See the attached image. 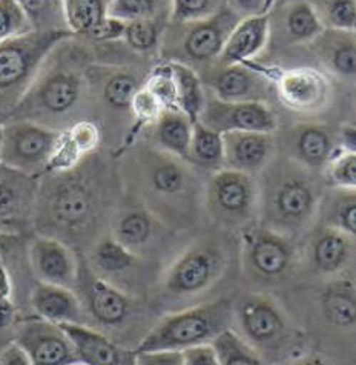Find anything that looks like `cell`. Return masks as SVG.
<instances>
[{"label": "cell", "instance_id": "obj_1", "mask_svg": "<svg viewBox=\"0 0 356 365\" xmlns=\"http://www.w3.org/2000/svg\"><path fill=\"white\" fill-rule=\"evenodd\" d=\"M128 169L140 205L171 229H185L205 209V185L194 166L151 145L131 148Z\"/></svg>", "mask_w": 356, "mask_h": 365}, {"label": "cell", "instance_id": "obj_2", "mask_svg": "<svg viewBox=\"0 0 356 365\" xmlns=\"http://www.w3.org/2000/svg\"><path fill=\"white\" fill-rule=\"evenodd\" d=\"M260 189L258 225L297 240L317 225L324 192L318 172L277 154L257 177Z\"/></svg>", "mask_w": 356, "mask_h": 365}, {"label": "cell", "instance_id": "obj_3", "mask_svg": "<svg viewBox=\"0 0 356 365\" xmlns=\"http://www.w3.org/2000/svg\"><path fill=\"white\" fill-rule=\"evenodd\" d=\"M98 209L94 187L74 169L56 174L48 185L40 182L34 225L45 229L39 235L76 237L93 225Z\"/></svg>", "mask_w": 356, "mask_h": 365}, {"label": "cell", "instance_id": "obj_4", "mask_svg": "<svg viewBox=\"0 0 356 365\" xmlns=\"http://www.w3.org/2000/svg\"><path fill=\"white\" fill-rule=\"evenodd\" d=\"M228 329H233V304L229 299L195 304L161 317L138 341L136 351H185L212 344Z\"/></svg>", "mask_w": 356, "mask_h": 365}, {"label": "cell", "instance_id": "obj_5", "mask_svg": "<svg viewBox=\"0 0 356 365\" xmlns=\"http://www.w3.org/2000/svg\"><path fill=\"white\" fill-rule=\"evenodd\" d=\"M74 37L71 31H31L0 43V118L13 115L51 54Z\"/></svg>", "mask_w": 356, "mask_h": 365}, {"label": "cell", "instance_id": "obj_6", "mask_svg": "<svg viewBox=\"0 0 356 365\" xmlns=\"http://www.w3.org/2000/svg\"><path fill=\"white\" fill-rule=\"evenodd\" d=\"M240 22L241 19L225 0L220 11L203 22L168 24L160 46L161 62L180 63L197 71L198 74L203 73L218 62L229 36Z\"/></svg>", "mask_w": 356, "mask_h": 365}, {"label": "cell", "instance_id": "obj_7", "mask_svg": "<svg viewBox=\"0 0 356 365\" xmlns=\"http://www.w3.org/2000/svg\"><path fill=\"white\" fill-rule=\"evenodd\" d=\"M260 189L257 177L221 169L205 182V210L226 230H243L258 222Z\"/></svg>", "mask_w": 356, "mask_h": 365}, {"label": "cell", "instance_id": "obj_8", "mask_svg": "<svg viewBox=\"0 0 356 365\" xmlns=\"http://www.w3.org/2000/svg\"><path fill=\"white\" fill-rule=\"evenodd\" d=\"M228 267V252L217 240H203L183 250L161 275V290L171 299H190L218 282Z\"/></svg>", "mask_w": 356, "mask_h": 365}, {"label": "cell", "instance_id": "obj_9", "mask_svg": "<svg viewBox=\"0 0 356 365\" xmlns=\"http://www.w3.org/2000/svg\"><path fill=\"white\" fill-rule=\"evenodd\" d=\"M297 240L264 227L258 222L240 232V255L244 277L257 284L288 278L298 261Z\"/></svg>", "mask_w": 356, "mask_h": 365}, {"label": "cell", "instance_id": "obj_10", "mask_svg": "<svg viewBox=\"0 0 356 365\" xmlns=\"http://www.w3.org/2000/svg\"><path fill=\"white\" fill-rule=\"evenodd\" d=\"M86 69L57 62L40 71L28 94L8 120H34V117H59L73 110L81 97ZM6 120V121H8Z\"/></svg>", "mask_w": 356, "mask_h": 365}, {"label": "cell", "instance_id": "obj_11", "mask_svg": "<svg viewBox=\"0 0 356 365\" xmlns=\"http://www.w3.org/2000/svg\"><path fill=\"white\" fill-rule=\"evenodd\" d=\"M62 130L31 120H8L0 125V165L26 175L46 174Z\"/></svg>", "mask_w": 356, "mask_h": 365}, {"label": "cell", "instance_id": "obj_12", "mask_svg": "<svg viewBox=\"0 0 356 365\" xmlns=\"http://www.w3.org/2000/svg\"><path fill=\"white\" fill-rule=\"evenodd\" d=\"M266 361L270 354L286 350L292 339V326L277 301L264 293H250L233 306V326Z\"/></svg>", "mask_w": 356, "mask_h": 365}, {"label": "cell", "instance_id": "obj_13", "mask_svg": "<svg viewBox=\"0 0 356 365\" xmlns=\"http://www.w3.org/2000/svg\"><path fill=\"white\" fill-rule=\"evenodd\" d=\"M74 292L83 306L89 327L118 329L131 319L138 306L137 298L98 278L81 257Z\"/></svg>", "mask_w": 356, "mask_h": 365}, {"label": "cell", "instance_id": "obj_14", "mask_svg": "<svg viewBox=\"0 0 356 365\" xmlns=\"http://www.w3.org/2000/svg\"><path fill=\"white\" fill-rule=\"evenodd\" d=\"M253 63L269 77L273 93L288 109L300 114H313L329 105L330 80L322 71L309 66L273 68Z\"/></svg>", "mask_w": 356, "mask_h": 365}, {"label": "cell", "instance_id": "obj_15", "mask_svg": "<svg viewBox=\"0 0 356 365\" xmlns=\"http://www.w3.org/2000/svg\"><path fill=\"white\" fill-rule=\"evenodd\" d=\"M208 96L226 103H268L272 82L257 63L212 65L200 73Z\"/></svg>", "mask_w": 356, "mask_h": 365}, {"label": "cell", "instance_id": "obj_16", "mask_svg": "<svg viewBox=\"0 0 356 365\" xmlns=\"http://www.w3.org/2000/svg\"><path fill=\"white\" fill-rule=\"evenodd\" d=\"M85 259L98 278L137 298L145 284L148 259L137 257L111 235L100 238Z\"/></svg>", "mask_w": 356, "mask_h": 365}, {"label": "cell", "instance_id": "obj_17", "mask_svg": "<svg viewBox=\"0 0 356 365\" xmlns=\"http://www.w3.org/2000/svg\"><path fill=\"white\" fill-rule=\"evenodd\" d=\"M200 123L218 134L260 133L277 134L278 117L269 103H226L208 96Z\"/></svg>", "mask_w": 356, "mask_h": 365}, {"label": "cell", "instance_id": "obj_18", "mask_svg": "<svg viewBox=\"0 0 356 365\" xmlns=\"http://www.w3.org/2000/svg\"><path fill=\"white\" fill-rule=\"evenodd\" d=\"M275 138L277 148L283 149V157L321 175L340 150L337 133L315 121L293 125L284 130L281 138L277 135Z\"/></svg>", "mask_w": 356, "mask_h": 365}, {"label": "cell", "instance_id": "obj_19", "mask_svg": "<svg viewBox=\"0 0 356 365\" xmlns=\"http://www.w3.org/2000/svg\"><path fill=\"white\" fill-rule=\"evenodd\" d=\"M39 190V177L0 165V233L17 235L34 226Z\"/></svg>", "mask_w": 356, "mask_h": 365}, {"label": "cell", "instance_id": "obj_20", "mask_svg": "<svg viewBox=\"0 0 356 365\" xmlns=\"http://www.w3.org/2000/svg\"><path fill=\"white\" fill-rule=\"evenodd\" d=\"M174 232L141 205L125 206L111 221V233L116 241L137 257L148 259L169 240Z\"/></svg>", "mask_w": 356, "mask_h": 365}, {"label": "cell", "instance_id": "obj_21", "mask_svg": "<svg viewBox=\"0 0 356 365\" xmlns=\"http://www.w3.org/2000/svg\"><path fill=\"white\" fill-rule=\"evenodd\" d=\"M33 365H71L77 361L73 342L63 327L37 317L19 324L16 339Z\"/></svg>", "mask_w": 356, "mask_h": 365}, {"label": "cell", "instance_id": "obj_22", "mask_svg": "<svg viewBox=\"0 0 356 365\" xmlns=\"http://www.w3.org/2000/svg\"><path fill=\"white\" fill-rule=\"evenodd\" d=\"M28 258L37 281L74 290L80 257L76 255L68 242L37 235L29 242Z\"/></svg>", "mask_w": 356, "mask_h": 365}, {"label": "cell", "instance_id": "obj_23", "mask_svg": "<svg viewBox=\"0 0 356 365\" xmlns=\"http://www.w3.org/2000/svg\"><path fill=\"white\" fill-rule=\"evenodd\" d=\"M270 20L269 46H307L317 38L324 28L317 13L307 0L275 2Z\"/></svg>", "mask_w": 356, "mask_h": 365}, {"label": "cell", "instance_id": "obj_24", "mask_svg": "<svg viewBox=\"0 0 356 365\" xmlns=\"http://www.w3.org/2000/svg\"><path fill=\"white\" fill-rule=\"evenodd\" d=\"M355 241L342 232L322 225H315L306 233L304 255L307 264L322 277L342 275L353 257Z\"/></svg>", "mask_w": 356, "mask_h": 365}, {"label": "cell", "instance_id": "obj_25", "mask_svg": "<svg viewBox=\"0 0 356 365\" xmlns=\"http://www.w3.org/2000/svg\"><path fill=\"white\" fill-rule=\"evenodd\" d=\"M225 168L258 177L277 157L275 134L228 133L223 134Z\"/></svg>", "mask_w": 356, "mask_h": 365}, {"label": "cell", "instance_id": "obj_26", "mask_svg": "<svg viewBox=\"0 0 356 365\" xmlns=\"http://www.w3.org/2000/svg\"><path fill=\"white\" fill-rule=\"evenodd\" d=\"M73 342L77 361L83 365H137L136 349H128L108 334L83 324L60 326Z\"/></svg>", "mask_w": 356, "mask_h": 365}, {"label": "cell", "instance_id": "obj_27", "mask_svg": "<svg viewBox=\"0 0 356 365\" xmlns=\"http://www.w3.org/2000/svg\"><path fill=\"white\" fill-rule=\"evenodd\" d=\"M306 48L325 76L342 82L356 80V33L324 29Z\"/></svg>", "mask_w": 356, "mask_h": 365}, {"label": "cell", "instance_id": "obj_28", "mask_svg": "<svg viewBox=\"0 0 356 365\" xmlns=\"http://www.w3.org/2000/svg\"><path fill=\"white\" fill-rule=\"evenodd\" d=\"M34 315L56 326L83 324L88 326L83 306L73 289L37 281L31 292Z\"/></svg>", "mask_w": 356, "mask_h": 365}, {"label": "cell", "instance_id": "obj_29", "mask_svg": "<svg viewBox=\"0 0 356 365\" xmlns=\"http://www.w3.org/2000/svg\"><path fill=\"white\" fill-rule=\"evenodd\" d=\"M269 16L243 19L233 28L217 65H248L257 62L264 49L269 48Z\"/></svg>", "mask_w": 356, "mask_h": 365}, {"label": "cell", "instance_id": "obj_30", "mask_svg": "<svg viewBox=\"0 0 356 365\" xmlns=\"http://www.w3.org/2000/svg\"><path fill=\"white\" fill-rule=\"evenodd\" d=\"M96 71V82L100 83V97L105 105L117 113H129L138 91L143 88L145 77L136 71L123 66H98Z\"/></svg>", "mask_w": 356, "mask_h": 365}, {"label": "cell", "instance_id": "obj_31", "mask_svg": "<svg viewBox=\"0 0 356 365\" xmlns=\"http://www.w3.org/2000/svg\"><path fill=\"white\" fill-rule=\"evenodd\" d=\"M194 123L180 110H163L154 125L149 126V145L180 160H189Z\"/></svg>", "mask_w": 356, "mask_h": 365}, {"label": "cell", "instance_id": "obj_32", "mask_svg": "<svg viewBox=\"0 0 356 365\" xmlns=\"http://www.w3.org/2000/svg\"><path fill=\"white\" fill-rule=\"evenodd\" d=\"M321 315L337 329L356 327V281L350 277L332 278L320 293Z\"/></svg>", "mask_w": 356, "mask_h": 365}, {"label": "cell", "instance_id": "obj_33", "mask_svg": "<svg viewBox=\"0 0 356 365\" xmlns=\"http://www.w3.org/2000/svg\"><path fill=\"white\" fill-rule=\"evenodd\" d=\"M317 222L342 232L356 242V190L325 189Z\"/></svg>", "mask_w": 356, "mask_h": 365}, {"label": "cell", "instance_id": "obj_34", "mask_svg": "<svg viewBox=\"0 0 356 365\" xmlns=\"http://www.w3.org/2000/svg\"><path fill=\"white\" fill-rule=\"evenodd\" d=\"M171 68L176 80L178 110L195 125L206 105V88L201 82L200 74L192 68L180 63H171Z\"/></svg>", "mask_w": 356, "mask_h": 365}, {"label": "cell", "instance_id": "obj_35", "mask_svg": "<svg viewBox=\"0 0 356 365\" xmlns=\"http://www.w3.org/2000/svg\"><path fill=\"white\" fill-rule=\"evenodd\" d=\"M188 163L195 169L209 170L210 174L225 169L223 135L197 121L192 130Z\"/></svg>", "mask_w": 356, "mask_h": 365}, {"label": "cell", "instance_id": "obj_36", "mask_svg": "<svg viewBox=\"0 0 356 365\" xmlns=\"http://www.w3.org/2000/svg\"><path fill=\"white\" fill-rule=\"evenodd\" d=\"M108 2L106 0H63V16L68 31L76 37L88 38L109 17Z\"/></svg>", "mask_w": 356, "mask_h": 365}, {"label": "cell", "instance_id": "obj_37", "mask_svg": "<svg viewBox=\"0 0 356 365\" xmlns=\"http://www.w3.org/2000/svg\"><path fill=\"white\" fill-rule=\"evenodd\" d=\"M221 365H266L261 354L243 339L235 329H228L212 341Z\"/></svg>", "mask_w": 356, "mask_h": 365}, {"label": "cell", "instance_id": "obj_38", "mask_svg": "<svg viewBox=\"0 0 356 365\" xmlns=\"http://www.w3.org/2000/svg\"><path fill=\"white\" fill-rule=\"evenodd\" d=\"M324 29L356 33V0H312Z\"/></svg>", "mask_w": 356, "mask_h": 365}, {"label": "cell", "instance_id": "obj_39", "mask_svg": "<svg viewBox=\"0 0 356 365\" xmlns=\"http://www.w3.org/2000/svg\"><path fill=\"white\" fill-rule=\"evenodd\" d=\"M168 25V19L138 20L126 24L123 43L136 54H149L160 51L163 34Z\"/></svg>", "mask_w": 356, "mask_h": 365}, {"label": "cell", "instance_id": "obj_40", "mask_svg": "<svg viewBox=\"0 0 356 365\" xmlns=\"http://www.w3.org/2000/svg\"><path fill=\"white\" fill-rule=\"evenodd\" d=\"M171 2L157 0H109L108 14L123 24L138 22V20L168 19L169 22Z\"/></svg>", "mask_w": 356, "mask_h": 365}, {"label": "cell", "instance_id": "obj_41", "mask_svg": "<svg viewBox=\"0 0 356 365\" xmlns=\"http://www.w3.org/2000/svg\"><path fill=\"white\" fill-rule=\"evenodd\" d=\"M31 26V31H68L63 16V2H19Z\"/></svg>", "mask_w": 356, "mask_h": 365}, {"label": "cell", "instance_id": "obj_42", "mask_svg": "<svg viewBox=\"0 0 356 365\" xmlns=\"http://www.w3.org/2000/svg\"><path fill=\"white\" fill-rule=\"evenodd\" d=\"M143 88L156 97L165 110H178L177 88L171 63L161 62L156 68H152L146 74Z\"/></svg>", "mask_w": 356, "mask_h": 365}, {"label": "cell", "instance_id": "obj_43", "mask_svg": "<svg viewBox=\"0 0 356 365\" xmlns=\"http://www.w3.org/2000/svg\"><path fill=\"white\" fill-rule=\"evenodd\" d=\"M223 5L225 0H174L171 2L168 24L186 25L203 22L215 16Z\"/></svg>", "mask_w": 356, "mask_h": 365}, {"label": "cell", "instance_id": "obj_44", "mask_svg": "<svg viewBox=\"0 0 356 365\" xmlns=\"http://www.w3.org/2000/svg\"><path fill=\"white\" fill-rule=\"evenodd\" d=\"M325 186L340 190H356V154L338 150L322 172Z\"/></svg>", "mask_w": 356, "mask_h": 365}, {"label": "cell", "instance_id": "obj_45", "mask_svg": "<svg viewBox=\"0 0 356 365\" xmlns=\"http://www.w3.org/2000/svg\"><path fill=\"white\" fill-rule=\"evenodd\" d=\"M31 33V26L17 0H0V43Z\"/></svg>", "mask_w": 356, "mask_h": 365}, {"label": "cell", "instance_id": "obj_46", "mask_svg": "<svg viewBox=\"0 0 356 365\" xmlns=\"http://www.w3.org/2000/svg\"><path fill=\"white\" fill-rule=\"evenodd\" d=\"M16 319V306L13 301V281L0 253V330L13 326Z\"/></svg>", "mask_w": 356, "mask_h": 365}, {"label": "cell", "instance_id": "obj_47", "mask_svg": "<svg viewBox=\"0 0 356 365\" xmlns=\"http://www.w3.org/2000/svg\"><path fill=\"white\" fill-rule=\"evenodd\" d=\"M65 133L83 157L89 154V152H93L100 141L98 128L89 120L77 121V123H74Z\"/></svg>", "mask_w": 356, "mask_h": 365}, {"label": "cell", "instance_id": "obj_48", "mask_svg": "<svg viewBox=\"0 0 356 365\" xmlns=\"http://www.w3.org/2000/svg\"><path fill=\"white\" fill-rule=\"evenodd\" d=\"M228 5L243 20L270 16L275 2L273 0H228Z\"/></svg>", "mask_w": 356, "mask_h": 365}, {"label": "cell", "instance_id": "obj_49", "mask_svg": "<svg viewBox=\"0 0 356 365\" xmlns=\"http://www.w3.org/2000/svg\"><path fill=\"white\" fill-rule=\"evenodd\" d=\"M126 31V24L120 22L117 19L108 17L101 22L96 31L91 34L88 38L97 43H114V42H123Z\"/></svg>", "mask_w": 356, "mask_h": 365}, {"label": "cell", "instance_id": "obj_50", "mask_svg": "<svg viewBox=\"0 0 356 365\" xmlns=\"http://www.w3.org/2000/svg\"><path fill=\"white\" fill-rule=\"evenodd\" d=\"M137 365H185L183 351H137Z\"/></svg>", "mask_w": 356, "mask_h": 365}, {"label": "cell", "instance_id": "obj_51", "mask_svg": "<svg viewBox=\"0 0 356 365\" xmlns=\"http://www.w3.org/2000/svg\"><path fill=\"white\" fill-rule=\"evenodd\" d=\"M183 359H185V365H221L210 344L185 350Z\"/></svg>", "mask_w": 356, "mask_h": 365}, {"label": "cell", "instance_id": "obj_52", "mask_svg": "<svg viewBox=\"0 0 356 365\" xmlns=\"http://www.w3.org/2000/svg\"><path fill=\"white\" fill-rule=\"evenodd\" d=\"M0 365H33V362L19 342L11 341L0 349Z\"/></svg>", "mask_w": 356, "mask_h": 365}, {"label": "cell", "instance_id": "obj_53", "mask_svg": "<svg viewBox=\"0 0 356 365\" xmlns=\"http://www.w3.org/2000/svg\"><path fill=\"white\" fill-rule=\"evenodd\" d=\"M341 150L356 154V125H344L337 130Z\"/></svg>", "mask_w": 356, "mask_h": 365}, {"label": "cell", "instance_id": "obj_54", "mask_svg": "<svg viewBox=\"0 0 356 365\" xmlns=\"http://www.w3.org/2000/svg\"><path fill=\"white\" fill-rule=\"evenodd\" d=\"M292 365H322V362L317 358H302L298 359L297 362H293Z\"/></svg>", "mask_w": 356, "mask_h": 365}, {"label": "cell", "instance_id": "obj_55", "mask_svg": "<svg viewBox=\"0 0 356 365\" xmlns=\"http://www.w3.org/2000/svg\"><path fill=\"white\" fill-rule=\"evenodd\" d=\"M71 365H83L81 362H74V364H71Z\"/></svg>", "mask_w": 356, "mask_h": 365}]
</instances>
